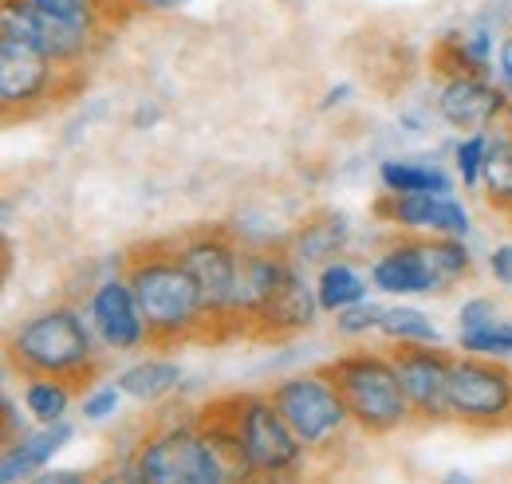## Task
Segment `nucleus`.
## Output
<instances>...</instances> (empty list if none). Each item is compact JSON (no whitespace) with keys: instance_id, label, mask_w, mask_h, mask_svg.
I'll return each mask as SVG.
<instances>
[{"instance_id":"obj_1","label":"nucleus","mask_w":512,"mask_h":484,"mask_svg":"<svg viewBox=\"0 0 512 484\" xmlns=\"http://www.w3.org/2000/svg\"><path fill=\"white\" fill-rule=\"evenodd\" d=\"M123 276L130 280L150 327V347L170 351L186 343H213V323L205 315L190 268L182 264L178 241L134 244L123 256Z\"/></svg>"},{"instance_id":"obj_2","label":"nucleus","mask_w":512,"mask_h":484,"mask_svg":"<svg viewBox=\"0 0 512 484\" xmlns=\"http://www.w3.org/2000/svg\"><path fill=\"white\" fill-rule=\"evenodd\" d=\"M99 335L75 303H56L8 331V366L24 378H67L79 390L99 374Z\"/></svg>"},{"instance_id":"obj_3","label":"nucleus","mask_w":512,"mask_h":484,"mask_svg":"<svg viewBox=\"0 0 512 484\" xmlns=\"http://www.w3.org/2000/svg\"><path fill=\"white\" fill-rule=\"evenodd\" d=\"M320 374L343 394L351 422L371 437H386V433H398L410 422H418V414L402 390L398 366L386 351H347V355L323 363Z\"/></svg>"},{"instance_id":"obj_4","label":"nucleus","mask_w":512,"mask_h":484,"mask_svg":"<svg viewBox=\"0 0 512 484\" xmlns=\"http://www.w3.org/2000/svg\"><path fill=\"white\" fill-rule=\"evenodd\" d=\"M473 272V256L461 237H430L410 233L386 244L371 264V284L386 296H446L465 284Z\"/></svg>"},{"instance_id":"obj_5","label":"nucleus","mask_w":512,"mask_h":484,"mask_svg":"<svg viewBox=\"0 0 512 484\" xmlns=\"http://www.w3.org/2000/svg\"><path fill=\"white\" fill-rule=\"evenodd\" d=\"M142 484H225V473L205 445L197 418L158 422L127 457Z\"/></svg>"},{"instance_id":"obj_6","label":"nucleus","mask_w":512,"mask_h":484,"mask_svg":"<svg viewBox=\"0 0 512 484\" xmlns=\"http://www.w3.org/2000/svg\"><path fill=\"white\" fill-rule=\"evenodd\" d=\"M213 406L237 429L241 445L249 449L253 465L264 477H292L304 465L308 445L276 410L272 394H225V398H213Z\"/></svg>"},{"instance_id":"obj_7","label":"nucleus","mask_w":512,"mask_h":484,"mask_svg":"<svg viewBox=\"0 0 512 484\" xmlns=\"http://www.w3.org/2000/svg\"><path fill=\"white\" fill-rule=\"evenodd\" d=\"M182 264L190 268L193 284L201 292L205 315L213 323V343L229 339V319H233V292H237V264H241V244L225 225H205L178 237Z\"/></svg>"},{"instance_id":"obj_8","label":"nucleus","mask_w":512,"mask_h":484,"mask_svg":"<svg viewBox=\"0 0 512 484\" xmlns=\"http://www.w3.org/2000/svg\"><path fill=\"white\" fill-rule=\"evenodd\" d=\"M449 422L469 429L512 425V370L501 359L457 355L449 370Z\"/></svg>"},{"instance_id":"obj_9","label":"nucleus","mask_w":512,"mask_h":484,"mask_svg":"<svg viewBox=\"0 0 512 484\" xmlns=\"http://www.w3.org/2000/svg\"><path fill=\"white\" fill-rule=\"evenodd\" d=\"M268 394H272L276 410L288 418V425L296 429V437H300L308 449L331 445V441L351 425L343 394L323 378L320 370L292 374V378L276 382Z\"/></svg>"},{"instance_id":"obj_10","label":"nucleus","mask_w":512,"mask_h":484,"mask_svg":"<svg viewBox=\"0 0 512 484\" xmlns=\"http://www.w3.org/2000/svg\"><path fill=\"white\" fill-rule=\"evenodd\" d=\"M67 75L71 71L52 63L40 48L0 40V111H4V122L28 119L40 107H48L56 95H64Z\"/></svg>"},{"instance_id":"obj_11","label":"nucleus","mask_w":512,"mask_h":484,"mask_svg":"<svg viewBox=\"0 0 512 484\" xmlns=\"http://www.w3.org/2000/svg\"><path fill=\"white\" fill-rule=\"evenodd\" d=\"M394 366H398V378H402V390L418 414V422H449V370L453 359L442 343H394L386 351Z\"/></svg>"},{"instance_id":"obj_12","label":"nucleus","mask_w":512,"mask_h":484,"mask_svg":"<svg viewBox=\"0 0 512 484\" xmlns=\"http://www.w3.org/2000/svg\"><path fill=\"white\" fill-rule=\"evenodd\" d=\"M292 256L284 244L276 248H245L241 244V264H237V292H233V319H229V335H249L253 323L264 315V307L280 296L288 272H292Z\"/></svg>"},{"instance_id":"obj_13","label":"nucleus","mask_w":512,"mask_h":484,"mask_svg":"<svg viewBox=\"0 0 512 484\" xmlns=\"http://www.w3.org/2000/svg\"><path fill=\"white\" fill-rule=\"evenodd\" d=\"M87 319L107 351L127 355L138 347H150V327L142 319V307L134 300V288L123 272L95 284V292L87 300Z\"/></svg>"},{"instance_id":"obj_14","label":"nucleus","mask_w":512,"mask_h":484,"mask_svg":"<svg viewBox=\"0 0 512 484\" xmlns=\"http://www.w3.org/2000/svg\"><path fill=\"white\" fill-rule=\"evenodd\" d=\"M505 107H509V91L505 83H493V75H446L442 91H438V115L465 130V134H481L497 122H505Z\"/></svg>"},{"instance_id":"obj_15","label":"nucleus","mask_w":512,"mask_h":484,"mask_svg":"<svg viewBox=\"0 0 512 484\" xmlns=\"http://www.w3.org/2000/svg\"><path fill=\"white\" fill-rule=\"evenodd\" d=\"M375 217L406 233L461 237V241L469 233V213L453 193H383L375 201Z\"/></svg>"},{"instance_id":"obj_16","label":"nucleus","mask_w":512,"mask_h":484,"mask_svg":"<svg viewBox=\"0 0 512 484\" xmlns=\"http://www.w3.org/2000/svg\"><path fill=\"white\" fill-rule=\"evenodd\" d=\"M320 311L323 307H320V296H316V284H308L304 268L292 264L280 296L264 307V315L253 323L249 339H292V335L308 331Z\"/></svg>"},{"instance_id":"obj_17","label":"nucleus","mask_w":512,"mask_h":484,"mask_svg":"<svg viewBox=\"0 0 512 484\" xmlns=\"http://www.w3.org/2000/svg\"><path fill=\"white\" fill-rule=\"evenodd\" d=\"M75 437V429L67 422L40 425L32 433H24L20 441L4 445V461H0V481L4 484H28L36 473H44L52 465V457Z\"/></svg>"},{"instance_id":"obj_18","label":"nucleus","mask_w":512,"mask_h":484,"mask_svg":"<svg viewBox=\"0 0 512 484\" xmlns=\"http://www.w3.org/2000/svg\"><path fill=\"white\" fill-rule=\"evenodd\" d=\"M351 241V221H347V213H339V209H320V213H312L288 241V256L300 264V268H312V264H331V260H339V252L347 248Z\"/></svg>"},{"instance_id":"obj_19","label":"nucleus","mask_w":512,"mask_h":484,"mask_svg":"<svg viewBox=\"0 0 512 484\" xmlns=\"http://www.w3.org/2000/svg\"><path fill=\"white\" fill-rule=\"evenodd\" d=\"M103 32L107 28H99V24H71V20H56V16L40 12V52L52 63H60L64 71L83 67L87 56L99 48Z\"/></svg>"},{"instance_id":"obj_20","label":"nucleus","mask_w":512,"mask_h":484,"mask_svg":"<svg viewBox=\"0 0 512 484\" xmlns=\"http://www.w3.org/2000/svg\"><path fill=\"white\" fill-rule=\"evenodd\" d=\"M115 382L134 402H162L182 386V366L166 359V355H150V359L130 363Z\"/></svg>"},{"instance_id":"obj_21","label":"nucleus","mask_w":512,"mask_h":484,"mask_svg":"<svg viewBox=\"0 0 512 484\" xmlns=\"http://www.w3.org/2000/svg\"><path fill=\"white\" fill-rule=\"evenodd\" d=\"M481 193H485V205H489V209H497V213H509L512 209V130L509 126L493 130V138H489Z\"/></svg>"},{"instance_id":"obj_22","label":"nucleus","mask_w":512,"mask_h":484,"mask_svg":"<svg viewBox=\"0 0 512 484\" xmlns=\"http://www.w3.org/2000/svg\"><path fill=\"white\" fill-rule=\"evenodd\" d=\"M379 182L386 193H453V178L430 162H402L386 158L379 166Z\"/></svg>"},{"instance_id":"obj_23","label":"nucleus","mask_w":512,"mask_h":484,"mask_svg":"<svg viewBox=\"0 0 512 484\" xmlns=\"http://www.w3.org/2000/svg\"><path fill=\"white\" fill-rule=\"evenodd\" d=\"M316 296H320L323 311L339 315V311H347V307L367 300V280L351 264L331 260V264H323L320 276H316Z\"/></svg>"},{"instance_id":"obj_24","label":"nucleus","mask_w":512,"mask_h":484,"mask_svg":"<svg viewBox=\"0 0 512 484\" xmlns=\"http://www.w3.org/2000/svg\"><path fill=\"white\" fill-rule=\"evenodd\" d=\"M75 394H79V386L67 382V378H28L24 382V410L40 425L64 422Z\"/></svg>"},{"instance_id":"obj_25","label":"nucleus","mask_w":512,"mask_h":484,"mask_svg":"<svg viewBox=\"0 0 512 484\" xmlns=\"http://www.w3.org/2000/svg\"><path fill=\"white\" fill-rule=\"evenodd\" d=\"M379 335H386L390 343H442V331L430 323V315H422L418 307H386L383 327Z\"/></svg>"},{"instance_id":"obj_26","label":"nucleus","mask_w":512,"mask_h":484,"mask_svg":"<svg viewBox=\"0 0 512 484\" xmlns=\"http://www.w3.org/2000/svg\"><path fill=\"white\" fill-rule=\"evenodd\" d=\"M461 355H485V359H512V319H497L481 331L457 335Z\"/></svg>"},{"instance_id":"obj_27","label":"nucleus","mask_w":512,"mask_h":484,"mask_svg":"<svg viewBox=\"0 0 512 484\" xmlns=\"http://www.w3.org/2000/svg\"><path fill=\"white\" fill-rule=\"evenodd\" d=\"M485 150H489V134H465L457 146H453V166H457V178L465 189H481V174H485Z\"/></svg>"},{"instance_id":"obj_28","label":"nucleus","mask_w":512,"mask_h":484,"mask_svg":"<svg viewBox=\"0 0 512 484\" xmlns=\"http://www.w3.org/2000/svg\"><path fill=\"white\" fill-rule=\"evenodd\" d=\"M383 315H386L383 303L363 300L335 315V331L347 335V339H359V335H367V331H379V327H383Z\"/></svg>"},{"instance_id":"obj_29","label":"nucleus","mask_w":512,"mask_h":484,"mask_svg":"<svg viewBox=\"0 0 512 484\" xmlns=\"http://www.w3.org/2000/svg\"><path fill=\"white\" fill-rule=\"evenodd\" d=\"M119 402H123L119 382H103V386H95V390L83 394V406L79 410H83L87 422H103V418H111L119 410Z\"/></svg>"},{"instance_id":"obj_30","label":"nucleus","mask_w":512,"mask_h":484,"mask_svg":"<svg viewBox=\"0 0 512 484\" xmlns=\"http://www.w3.org/2000/svg\"><path fill=\"white\" fill-rule=\"evenodd\" d=\"M497 319H501V303L489 300V296H473L457 311V331H481V327H489Z\"/></svg>"},{"instance_id":"obj_31","label":"nucleus","mask_w":512,"mask_h":484,"mask_svg":"<svg viewBox=\"0 0 512 484\" xmlns=\"http://www.w3.org/2000/svg\"><path fill=\"white\" fill-rule=\"evenodd\" d=\"M32 8H40L44 16H56V20H71V24H99V16L91 12L87 0H28ZM103 28V24H99Z\"/></svg>"},{"instance_id":"obj_32","label":"nucleus","mask_w":512,"mask_h":484,"mask_svg":"<svg viewBox=\"0 0 512 484\" xmlns=\"http://www.w3.org/2000/svg\"><path fill=\"white\" fill-rule=\"evenodd\" d=\"M87 4H91V12L99 16V24H103V28H115V24L130 20L134 12H142V8H138V0H87Z\"/></svg>"},{"instance_id":"obj_33","label":"nucleus","mask_w":512,"mask_h":484,"mask_svg":"<svg viewBox=\"0 0 512 484\" xmlns=\"http://www.w3.org/2000/svg\"><path fill=\"white\" fill-rule=\"evenodd\" d=\"M489 272L501 288H512V244H497L489 252Z\"/></svg>"},{"instance_id":"obj_34","label":"nucleus","mask_w":512,"mask_h":484,"mask_svg":"<svg viewBox=\"0 0 512 484\" xmlns=\"http://www.w3.org/2000/svg\"><path fill=\"white\" fill-rule=\"evenodd\" d=\"M28 484H91V477L87 473H79V469H44V473H36Z\"/></svg>"},{"instance_id":"obj_35","label":"nucleus","mask_w":512,"mask_h":484,"mask_svg":"<svg viewBox=\"0 0 512 484\" xmlns=\"http://www.w3.org/2000/svg\"><path fill=\"white\" fill-rule=\"evenodd\" d=\"M91 484H142V481L134 477L130 461H123V465H115V469H103L99 477H91Z\"/></svg>"},{"instance_id":"obj_36","label":"nucleus","mask_w":512,"mask_h":484,"mask_svg":"<svg viewBox=\"0 0 512 484\" xmlns=\"http://www.w3.org/2000/svg\"><path fill=\"white\" fill-rule=\"evenodd\" d=\"M190 0H138V8L142 12H178V8H186Z\"/></svg>"},{"instance_id":"obj_37","label":"nucleus","mask_w":512,"mask_h":484,"mask_svg":"<svg viewBox=\"0 0 512 484\" xmlns=\"http://www.w3.org/2000/svg\"><path fill=\"white\" fill-rule=\"evenodd\" d=\"M158 119H162V111H158V107H138L134 126H138V130H146V122H158Z\"/></svg>"},{"instance_id":"obj_38","label":"nucleus","mask_w":512,"mask_h":484,"mask_svg":"<svg viewBox=\"0 0 512 484\" xmlns=\"http://www.w3.org/2000/svg\"><path fill=\"white\" fill-rule=\"evenodd\" d=\"M442 484H477V481H473L469 473H461V469H453V473H446V477H442Z\"/></svg>"},{"instance_id":"obj_39","label":"nucleus","mask_w":512,"mask_h":484,"mask_svg":"<svg viewBox=\"0 0 512 484\" xmlns=\"http://www.w3.org/2000/svg\"><path fill=\"white\" fill-rule=\"evenodd\" d=\"M505 126L512 130V91H509V107H505Z\"/></svg>"},{"instance_id":"obj_40","label":"nucleus","mask_w":512,"mask_h":484,"mask_svg":"<svg viewBox=\"0 0 512 484\" xmlns=\"http://www.w3.org/2000/svg\"><path fill=\"white\" fill-rule=\"evenodd\" d=\"M505 217H509V229H512V209H509V213H505Z\"/></svg>"}]
</instances>
